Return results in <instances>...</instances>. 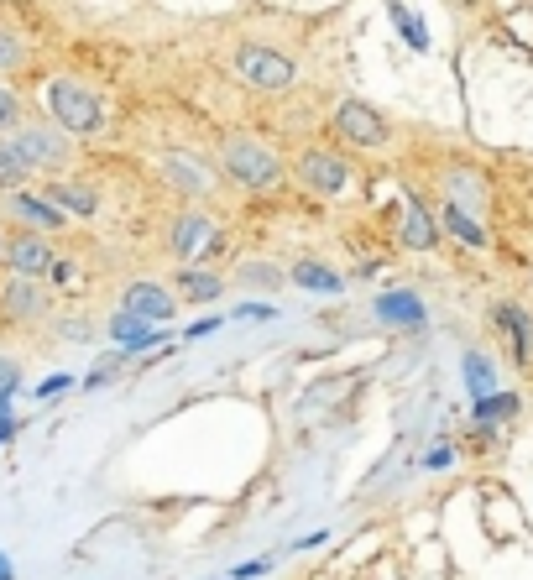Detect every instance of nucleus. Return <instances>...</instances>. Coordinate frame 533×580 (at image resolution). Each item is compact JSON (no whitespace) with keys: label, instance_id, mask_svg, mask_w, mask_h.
I'll use <instances>...</instances> for the list:
<instances>
[{"label":"nucleus","instance_id":"obj_23","mask_svg":"<svg viewBox=\"0 0 533 580\" xmlns=\"http://www.w3.org/2000/svg\"><path fill=\"white\" fill-rule=\"evenodd\" d=\"M16 121H21V100L11 95V89H6V84H0V131H11Z\"/></svg>","mask_w":533,"mask_h":580},{"label":"nucleus","instance_id":"obj_14","mask_svg":"<svg viewBox=\"0 0 533 580\" xmlns=\"http://www.w3.org/2000/svg\"><path fill=\"white\" fill-rule=\"evenodd\" d=\"M48 199L63 215H79V220L100 215V199H95V189H84V183H48Z\"/></svg>","mask_w":533,"mask_h":580},{"label":"nucleus","instance_id":"obj_4","mask_svg":"<svg viewBox=\"0 0 533 580\" xmlns=\"http://www.w3.org/2000/svg\"><path fill=\"white\" fill-rule=\"evenodd\" d=\"M48 314V293L37 288V277H21L11 272L6 283H0V319H21V324H32Z\"/></svg>","mask_w":533,"mask_h":580},{"label":"nucleus","instance_id":"obj_1","mask_svg":"<svg viewBox=\"0 0 533 580\" xmlns=\"http://www.w3.org/2000/svg\"><path fill=\"white\" fill-rule=\"evenodd\" d=\"M48 110L68 136H100L105 131V105L89 84L79 79H53L48 84Z\"/></svg>","mask_w":533,"mask_h":580},{"label":"nucleus","instance_id":"obj_16","mask_svg":"<svg viewBox=\"0 0 533 580\" xmlns=\"http://www.w3.org/2000/svg\"><path fill=\"white\" fill-rule=\"evenodd\" d=\"M439 220H445V230H450V236H460V241H466V246H486V236H481V225L466 215V204H445V210H439Z\"/></svg>","mask_w":533,"mask_h":580},{"label":"nucleus","instance_id":"obj_5","mask_svg":"<svg viewBox=\"0 0 533 580\" xmlns=\"http://www.w3.org/2000/svg\"><path fill=\"white\" fill-rule=\"evenodd\" d=\"M335 131H340L351 147H382V142H387V121H382L372 105H361V100H345V105L335 110Z\"/></svg>","mask_w":533,"mask_h":580},{"label":"nucleus","instance_id":"obj_3","mask_svg":"<svg viewBox=\"0 0 533 580\" xmlns=\"http://www.w3.org/2000/svg\"><path fill=\"white\" fill-rule=\"evenodd\" d=\"M236 74L246 84H257V89H288L298 79V63L283 58V53H272V48H262V42H251V48L236 53Z\"/></svg>","mask_w":533,"mask_h":580},{"label":"nucleus","instance_id":"obj_2","mask_svg":"<svg viewBox=\"0 0 533 580\" xmlns=\"http://www.w3.org/2000/svg\"><path fill=\"white\" fill-rule=\"evenodd\" d=\"M220 168L236 178L241 189H272V183L283 178V162H277L267 147H257V142H225Z\"/></svg>","mask_w":533,"mask_h":580},{"label":"nucleus","instance_id":"obj_21","mask_svg":"<svg viewBox=\"0 0 533 580\" xmlns=\"http://www.w3.org/2000/svg\"><path fill=\"white\" fill-rule=\"evenodd\" d=\"M408 241L419 246V251H429V246H434V225L424 220V210H419V204H408Z\"/></svg>","mask_w":533,"mask_h":580},{"label":"nucleus","instance_id":"obj_24","mask_svg":"<svg viewBox=\"0 0 533 580\" xmlns=\"http://www.w3.org/2000/svg\"><path fill=\"white\" fill-rule=\"evenodd\" d=\"M241 283H257V288H277V283H283V272H272V267H241Z\"/></svg>","mask_w":533,"mask_h":580},{"label":"nucleus","instance_id":"obj_29","mask_svg":"<svg viewBox=\"0 0 533 580\" xmlns=\"http://www.w3.org/2000/svg\"><path fill=\"white\" fill-rule=\"evenodd\" d=\"M0 580H16V570H11V560L0 554Z\"/></svg>","mask_w":533,"mask_h":580},{"label":"nucleus","instance_id":"obj_27","mask_svg":"<svg viewBox=\"0 0 533 580\" xmlns=\"http://www.w3.org/2000/svg\"><path fill=\"white\" fill-rule=\"evenodd\" d=\"M63 340H89V324H84V319H79V324L68 319V324H63Z\"/></svg>","mask_w":533,"mask_h":580},{"label":"nucleus","instance_id":"obj_30","mask_svg":"<svg viewBox=\"0 0 533 580\" xmlns=\"http://www.w3.org/2000/svg\"><path fill=\"white\" fill-rule=\"evenodd\" d=\"M0 262H6V236H0Z\"/></svg>","mask_w":533,"mask_h":580},{"label":"nucleus","instance_id":"obj_19","mask_svg":"<svg viewBox=\"0 0 533 580\" xmlns=\"http://www.w3.org/2000/svg\"><path fill=\"white\" fill-rule=\"evenodd\" d=\"M293 277H298L304 288H319V293H335V288H340V277H335V272H324L319 262H298Z\"/></svg>","mask_w":533,"mask_h":580},{"label":"nucleus","instance_id":"obj_10","mask_svg":"<svg viewBox=\"0 0 533 580\" xmlns=\"http://www.w3.org/2000/svg\"><path fill=\"white\" fill-rule=\"evenodd\" d=\"M11 215L16 220H27L37 230H58L63 225V210L48 199V194H27V189H11Z\"/></svg>","mask_w":533,"mask_h":580},{"label":"nucleus","instance_id":"obj_26","mask_svg":"<svg viewBox=\"0 0 533 580\" xmlns=\"http://www.w3.org/2000/svg\"><path fill=\"white\" fill-rule=\"evenodd\" d=\"M68 387H74V377H63V371H58V377H48L37 387V398H58V392H68Z\"/></svg>","mask_w":533,"mask_h":580},{"label":"nucleus","instance_id":"obj_6","mask_svg":"<svg viewBox=\"0 0 533 580\" xmlns=\"http://www.w3.org/2000/svg\"><path fill=\"white\" fill-rule=\"evenodd\" d=\"M6 267L21 272V277H48V272L58 267V257H53L48 241L27 230V236H11V241H6Z\"/></svg>","mask_w":533,"mask_h":580},{"label":"nucleus","instance_id":"obj_22","mask_svg":"<svg viewBox=\"0 0 533 580\" xmlns=\"http://www.w3.org/2000/svg\"><path fill=\"white\" fill-rule=\"evenodd\" d=\"M21 58H27V48H21L11 32H0V74H6V68H16Z\"/></svg>","mask_w":533,"mask_h":580},{"label":"nucleus","instance_id":"obj_28","mask_svg":"<svg viewBox=\"0 0 533 580\" xmlns=\"http://www.w3.org/2000/svg\"><path fill=\"white\" fill-rule=\"evenodd\" d=\"M11 434H16V419H11V413H6V419H0V445H6Z\"/></svg>","mask_w":533,"mask_h":580},{"label":"nucleus","instance_id":"obj_15","mask_svg":"<svg viewBox=\"0 0 533 580\" xmlns=\"http://www.w3.org/2000/svg\"><path fill=\"white\" fill-rule=\"evenodd\" d=\"M37 168H32V157L21 152L16 136H0V189H21Z\"/></svg>","mask_w":533,"mask_h":580},{"label":"nucleus","instance_id":"obj_17","mask_svg":"<svg viewBox=\"0 0 533 580\" xmlns=\"http://www.w3.org/2000/svg\"><path fill=\"white\" fill-rule=\"evenodd\" d=\"M497 319L507 324V340H513V351L518 356H528V319H523V309H513V304H497Z\"/></svg>","mask_w":533,"mask_h":580},{"label":"nucleus","instance_id":"obj_13","mask_svg":"<svg viewBox=\"0 0 533 580\" xmlns=\"http://www.w3.org/2000/svg\"><path fill=\"white\" fill-rule=\"evenodd\" d=\"M126 314H142V319L162 324V319L173 314V298L162 293L157 283H131V288H126Z\"/></svg>","mask_w":533,"mask_h":580},{"label":"nucleus","instance_id":"obj_7","mask_svg":"<svg viewBox=\"0 0 533 580\" xmlns=\"http://www.w3.org/2000/svg\"><path fill=\"white\" fill-rule=\"evenodd\" d=\"M16 142L32 157V168H63L68 162V136L58 126H21Z\"/></svg>","mask_w":533,"mask_h":580},{"label":"nucleus","instance_id":"obj_20","mask_svg":"<svg viewBox=\"0 0 533 580\" xmlns=\"http://www.w3.org/2000/svg\"><path fill=\"white\" fill-rule=\"evenodd\" d=\"M21 392V366L11 356H0V419L11 413V398Z\"/></svg>","mask_w":533,"mask_h":580},{"label":"nucleus","instance_id":"obj_8","mask_svg":"<svg viewBox=\"0 0 533 580\" xmlns=\"http://www.w3.org/2000/svg\"><path fill=\"white\" fill-rule=\"evenodd\" d=\"M298 173L309 178V189L319 194H340L345 183H351V168H345V157H330V152H309L304 162H298Z\"/></svg>","mask_w":533,"mask_h":580},{"label":"nucleus","instance_id":"obj_18","mask_svg":"<svg viewBox=\"0 0 533 580\" xmlns=\"http://www.w3.org/2000/svg\"><path fill=\"white\" fill-rule=\"evenodd\" d=\"M178 288H183V298H194V304H210V298L220 293V277H210V272H183Z\"/></svg>","mask_w":533,"mask_h":580},{"label":"nucleus","instance_id":"obj_25","mask_svg":"<svg viewBox=\"0 0 533 580\" xmlns=\"http://www.w3.org/2000/svg\"><path fill=\"white\" fill-rule=\"evenodd\" d=\"M392 16H398V27H403V32L413 37V48H424V27H419V21H413L408 11H398V6H392Z\"/></svg>","mask_w":533,"mask_h":580},{"label":"nucleus","instance_id":"obj_12","mask_svg":"<svg viewBox=\"0 0 533 580\" xmlns=\"http://www.w3.org/2000/svg\"><path fill=\"white\" fill-rule=\"evenodd\" d=\"M162 173H168V183H178L183 194H204V189H210V168H204L199 157H189V152H168V157H162Z\"/></svg>","mask_w":533,"mask_h":580},{"label":"nucleus","instance_id":"obj_9","mask_svg":"<svg viewBox=\"0 0 533 580\" xmlns=\"http://www.w3.org/2000/svg\"><path fill=\"white\" fill-rule=\"evenodd\" d=\"M210 246H215V225L204 220V215H183L173 225V257L178 262H199Z\"/></svg>","mask_w":533,"mask_h":580},{"label":"nucleus","instance_id":"obj_11","mask_svg":"<svg viewBox=\"0 0 533 580\" xmlns=\"http://www.w3.org/2000/svg\"><path fill=\"white\" fill-rule=\"evenodd\" d=\"M110 340H115V345H121V351L131 356V351H147V345H157L162 335L152 330V319H142V314H126V309H121V314L110 319Z\"/></svg>","mask_w":533,"mask_h":580}]
</instances>
